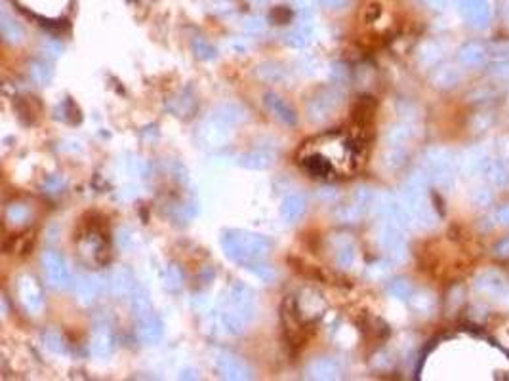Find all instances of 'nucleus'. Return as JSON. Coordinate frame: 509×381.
Segmentation results:
<instances>
[{"instance_id": "nucleus-16", "label": "nucleus", "mask_w": 509, "mask_h": 381, "mask_svg": "<svg viewBox=\"0 0 509 381\" xmlns=\"http://www.w3.org/2000/svg\"><path fill=\"white\" fill-rule=\"evenodd\" d=\"M305 373L311 380H336L342 373V366L332 356H318L309 362Z\"/></svg>"}, {"instance_id": "nucleus-45", "label": "nucleus", "mask_w": 509, "mask_h": 381, "mask_svg": "<svg viewBox=\"0 0 509 381\" xmlns=\"http://www.w3.org/2000/svg\"><path fill=\"white\" fill-rule=\"evenodd\" d=\"M180 282H182V276L175 271L174 267H170L166 271V288L168 290H177L180 288Z\"/></svg>"}, {"instance_id": "nucleus-17", "label": "nucleus", "mask_w": 509, "mask_h": 381, "mask_svg": "<svg viewBox=\"0 0 509 381\" xmlns=\"http://www.w3.org/2000/svg\"><path fill=\"white\" fill-rule=\"evenodd\" d=\"M162 334H164V324L159 318V315L149 313V315L138 318V336L143 343L155 345L162 340Z\"/></svg>"}, {"instance_id": "nucleus-9", "label": "nucleus", "mask_w": 509, "mask_h": 381, "mask_svg": "<svg viewBox=\"0 0 509 381\" xmlns=\"http://www.w3.org/2000/svg\"><path fill=\"white\" fill-rule=\"evenodd\" d=\"M380 244L387 252V256L395 261H404L407 257V241H404V229L399 225L382 221L380 229Z\"/></svg>"}, {"instance_id": "nucleus-26", "label": "nucleus", "mask_w": 509, "mask_h": 381, "mask_svg": "<svg viewBox=\"0 0 509 381\" xmlns=\"http://www.w3.org/2000/svg\"><path fill=\"white\" fill-rule=\"evenodd\" d=\"M273 160H275V155H273V153H269V151L263 149H256L250 151V153H246V155H242L241 166L248 168V170H266V168H269V166L273 164Z\"/></svg>"}, {"instance_id": "nucleus-37", "label": "nucleus", "mask_w": 509, "mask_h": 381, "mask_svg": "<svg viewBox=\"0 0 509 381\" xmlns=\"http://www.w3.org/2000/svg\"><path fill=\"white\" fill-rule=\"evenodd\" d=\"M412 307L420 311V313H429L431 309H433L435 299L431 294H427V292H420V294H412Z\"/></svg>"}, {"instance_id": "nucleus-8", "label": "nucleus", "mask_w": 509, "mask_h": 381, "mask_svg": "<svg viewBox=\"0 0 509 381\" xmlns=\"http://www.w3.org/2000/svg\"><path fill=\"white\" fill-rule=\"evenodd\" d=\"M44 279L56 290H65L71 284V271L61 254L58 252H46L41 259Z\"/></svg>"}, {"instance_id": "nucleus-14", "label": "nucleus", "mask_w": 509, "mask_h": 381, "mask_svg": "<svg viewBox=\"0 0 509 381\" xmlns=\"http://www.w3.org/2000/svg\"><path fill=\"white\" fill-rule=\"evenodd\" d=\"M229 128H231L229 122H226L224 118H219L217 115H214L201 126V130H199V140H201L204 145H208V147H221V145L229 140V133H231Z\"/></svg>"}, {"instance_id": "nucleus-10", "label": "nucleus", "mask_w": 509, "mask_h": 381, "mask_svg": "<svg viewBox=\"0 0 509 381\" xmlns=\"http://www.w3.org/2000/svg\"><path fill=\"white\" fill-rule=\"evenodd\" d=\"M214 368H216V372L219 373L224 380L242 381L250 378V368L246 366V362H244L242 358H239V356L227 353V351H219V353H216Z\"/></svg>"}, {"instance_id": "nucleus-33", "label": "nucleus", "mask_w": 509, "mask_h": 381, "mask_svg": "<svg viewBox=\"0 0 509 381\" xmlns=\"http://www.w3.org/2000/svg\"><path fill=\"white\" fill-rule=\"evenodd\" d=\"M469 200L477 208L488 206L492 202V185H477L469 190Z\"/></svg>"}, {"instance_id": "nucleus-15", "label": "nucleus", "mask_w": 509, "mask_h": 381, "mask_svg": "<svg viewBox=\"0 0 509 381\" xmlns=\"http://www.w3.org/2000/svg\"><path fill=\"white\" fill-rule=\"evenodd\" d=\"M473 288L481 296L498 298V296H501L506 292V279L498 271L488 269V271H483L481 274H477L475 282H473Z\"/></svg>"}, {"instance_id": "nucleus-31", "label": "nucleus", "mask_w": 509, "mask_h": 381, "mask_svg": "<svg viewBox=\"0 0 509 381\" xmlns=\"http://www.w3.org/2000/svg\"><path fill=\"white\" fill-rule=\"evenodd\" d=\"M334 261L342 269H349L355 263V246L351 241H340L334 248Z\"/></svg>"}, {"instance_id": "nucleus-18", "label": "nucleus", "mask_w": 509, "mask_h": 381, "mask_svg": "<svg viewBox=\"0 0 509 381\" xmlns=\"http://www.w3.org/2000/svg\"><path fill=\"white\" fill-rule=\"evenodd\" d=\"M266 107L271 115L275 116L277 120H281L283 124L286 126H294L298 116H296V111L292 109V105L288 101H284L283 98H279L277 94H266Z\"/></svg>"}, {"instance_id": "nucleus-32", "label": "nucleus", "mask_w": 509, "mask_h": 381, "mask_svg": "<svg viewBox=\"0 0 509 381\" xmlns=\"http://www.w3.org/2000/svg\"><path fill=\"white\" fill-rule=\"evenodd\" d=\"M442 52H444V48H442V44H439V42H435V41L426 42V44L420 48V54H418L420 63L426 67L435 65V63L442 58Z\"/></svg>"}, {"instance_id": "nucleus-36", "label": "nucleus", "mask_w": 509, "mask_h": 381, "mask_svg": "<svg viewBox=\"0 0 509 381\" xmlns=\"http://www.w3.org/2000/svg\"><path fill=\"white\" fill-rule=\"evenodd\" d=\"M29 75L33 78L36 84H48L52 78V69L46 63H42V61H34L29 67Z\"/></svg>"}, {"instance_id": "nucleus-11", "label": "nucleus", "mask_w": 509, "mask_h": 381, "mask_svg": "<svg viewBox=\"0 0 509 381\" xmlns=\"http://www.w3.org/2000/svg\"><path fill=\"white\" fill-rule=\"evenodd\" d=\"M456 160H458L459 174L466 177H475V175H483L484 166L490 160V153L483 145H473L456 157Z\"/></svg>"}, {"instance_id": "nucleus-46", "label": "nucleus", "mask_w": 509, "mask_h": 381, "mask_svg": "<svg viewBox=\"0 0 509 381\" xmlns=\"http://www.w3.org/2000/svg\"><path fill=\"white\" fill-rule=\"evenodd\" d=\"M315 2H318V4H321V6H325V8L342 10L347 6V2H349V0H315Z\"/></svg>"}, {"instance_id": "nucleus-44", "label": "nucleus", "mask_w": 509, "mask_h": 381, "mask_svg": "<svg viewBox=\"0 0 509 381\" xmlns=\"http://www.w3.org/2000/svg\"><path fill=\"white\" fill-rule=\"evenodd\" d=\"M44 341H46V347L52 349L54 353H63L65 347H63V341L59 338L58 334H48V336H44Z\"/></svg>"}, {"instance_id": "nucleus-29", "label": "nucleus", "mask_w": 509, "mask_h": 381, "mask_svg": "<svg viewBox=\"0 0 509 381\" xmlns=\"http://www.w3.org/2000/svg\"><path fill=\"white\" fill-rule=\"evenodd\" d=\"M0 31H2V36L8 42H21L23 41V29L17 23L16 19L10 17L8 12H2L0 16Z\"/></svg>"}, {"instance_id": "nucleus-3", "label": "nucleus", "mask_w": 509, "mask_h": 381, "mask_svg": "<svg viewBox=\"0 0 509 381\" xmlns=\"http://www.w3.org/2000/svg\"><path fill=\"white\" fill-rule=\"evenodd\" d=\"M221 246L231 259L244 265H252L268 256L271 242L256 232L227 231L221 239Z\"/></svg>"}, {"instance_id": "nucleus-6", "label": "nucleus", "mask_w": 509, "mask_h": 381, "mask_svg": "<svg viewBox=\"0 0 509 381\" xmlns=\"http://www.w3.org/2000/svg\"><path fill=\"white\" fill-rule=\"evenodd\" d=\"M16 296L29 315H41L44 309V292L33 274L23 273L16 279Z\"/></svg>"}, {"instance_id": "nucleus-35", "label": "nucleus", "mask_w": 509, "mask_h": 381, "mask_svg": "<svg viewBox=\"0 0 509 381\" xmlns=\"http://www.w3.org/2000/svg\"><path fill=\"white\" fill-rule=\"evenodd\" d=\"M31 217V210L25 204H12L6 210V221L10 225H23Z\"/></svg>"}, {"instance_id": "nucleus-34", "label": "nucleus", "mask_w": 509, "mask_h": 381, "mask_svg": "<svg viewBox=\"0 0 509 381\" xmlns=\"http://www.w3.org/2000/svg\"><path fill=\"white\" fill-rule=\"evenodd\" d=\"M309 41H311V29L305 23L296 27V29H292L290 33L286 34V44L292 46V48H303L305 44H309Z\"/></svg>"}, {"instance_id": "nucleus-7", "label": "nucleus", "mask_w": 509, "mask_h": 381, "mask_svg": "<svg viewBox=\"0 0 509 381\" xmlns=\"http://www.w3.org/2000/svg\"><path fill=\"white\" fill-rule=\"evenodd\" d=\"M342 105V91L336 88H325L307 103V115L313 122H325L334 115Z\"/></svg>"}, {"instance_id": "nucleus-38", "label": "nucleus", "mask_w": 509, "mask_h": 381, "mask_svg": "<svg viewBox=\"0 0 509 381\" xmlns=\"http://www.w3.org/2000/svg\"><path fill=\"white\" fill-rule=\"evenodd\" d=\"M216 115L219 118H224L229 124H237V122H241L242 118H244V113L237 105H221V107L217 109Z\"/></svg>"}, {"instance_id": "nucleus-20", "label": "nucleus", "mask_w": 509, "mask_h": 381, "mask_svg": "<svg viewBox=\"0 0 509 381\" xmlns=\"http://www.w3.org/2000/svg\"><path fill=\"white\" fill-rule=\"evenodd\" d=\"M75 292L83 303H92L101 294V279L96 274H83L76 279Z\"/></svg>"}, {"instance_id": "nucleus-47", "label": "nucleus", "mask_w": 509, "mask_h": 381, "mask_svg": "<svg viewBox=\"0 0 509 381\" xmlns=\"http://www.w3.org/2000/svg\"><path fill=\"white\" fill-rule=\"evenodd\" d=\"M496 254L500 257H509V239H503V241L496 246Z\"/></svg>"}, {"instance_id": "nucleus-48", "label": "nucleus", "mask_w": 509, "mask_h": 381, "mask_svg": "<svg viewBox=\"0 0 509 381\" xmlns=\"http://www.w3.org/2000/svg\"><path fill=\"white\" fill-rule=\"evenodd\" d=\"M427 6H431L433 10H444L448 4H451V0H424Z\"/></svg>"}, {"instance_id": "nucleus-21", "label": "nucleus", "mask_w": 509, "mask_h": 381, "mask_svg": "<svg viewBox=\"0 0 509 381\" xmlns=\"http://www.w3.org/2000/svg\"><path fill=\"white\" fill-rule=\"evenodd\" d=\"M486 58H488V50L481 42H468L458 50V63L462 67L483 65Z\"/></svg>"}, {"instance_id": "nucleus-13", "label": "nucleus", "mask_w": 509, "mask_h": 381, "mask_svg": "<svg viewBox=\"0 0 509 381\" xmlns=\"http://www.w3.org/2000/svg\"><path fill=\"white\" fill-rule=\"evenodd\" d=\"M283 323L284 328L288 331V338L298 343L303 340L305 336V318L301 316L300 309H298V301L294 298H286L283 303Z\"/></svg>"}, {"instance_id": "nucleus-24", "label": "nucleus", "mask_w": 509, "mask_h": 381, "mask_svg": "<svg viewBox=\"0 0 509 381\" xmlns=\"http://www.w3.org/2000/svg\"><path fill=\"white\" fill-rule=\"evenodd\" d=\"M136 286H138V281L134 279V274H132V271L124 269V267L117 269L115 273L111 274V288L118 296L130 298V294L136 290Z\"/></svg>"}, {"instance_id": "nucleus-43", "label": "nucleus", "mask_w": 509, "mask_h": 381, "mask_svg": "<svg viewBox=\"0 0 509 381\" xmlns=\"http://www.w3.org/2000/svg\"><path fill=\"white\" fill-rule=\"evenodd\" d=\"M248 267L252 269V273L256 274V276H259L261 281L269 282V281H273V276H275V273H273V271H271L269 267L258 265V261H256V263H252V265H248Z\"/></svg>"}, {"instance_id": "nucleus-42", "label": "nucleus", "mask_w": 509, "mask_h": 381, "mask_svg": "<svg viewBox=\"0 0 509 381\" xmlns=\"http://www.w3.org/2000/svg\"><path fill=\"white\" fill-rule=\"evenodd\" d=\"M193 46H195V52H197V56H201V58L212 59L214 56H216L214 48L210 46L208 42L201 41V39H199V41H195V44H193Z\"/></svg>"}, {"instance_id": "nucleus-22", "label": "nucleus", "mask_w": 509, "mask_h": 381, "mask_svg": "<svg viewBox=\"0 0 509 381\" xmlns=\"http://www.w3.org/2000/svg\"><path fill=\"white\" fill-rule=\"evenodd\" d=\"M483 177L492 187H506L509 183V164L506 160H496L490 157L483 170Z\"/></svg>"}, {"instance_id": "nucleus-1", "label": "nucleus", "mask_w": 509, "mask_h": 381, "mask_svg": "<svg viewBox=\"0 0 509 381\" xmlns=\"http://www.w3.org/2000/svg\"><path fill=\"white\" fill-rule=\"evenodd\" d=\"M298 162L311 177H343L359 164L357 141L345 133H325L303 143Z\"/></svg>"}, {"instance_id": "nucleus-2", "label": "nucleus", "mask_w": 509, "mask_h": 381, "mask_svg": "<svg viewBox=\"0 0 509 381\" xmlns=\"http://www.w3.org/2000/svg\"><path fill=\"white\" fill-rule=\"evenodd\" d=\"M429 177L422 170L410 177L402 187V204L407 208L410 216V224H414L420 229H431L437 224L433 206L429 204L426 195V187Z\"/></svg>"}, {"instance_id": "nucleus-28", "label": "nucleus", "mask_w": 509, "mask_h": 381, "mask_svg": "<svg viewBox=\"0 0 509 381\" xmlns=\"http://www.w3.org/2000/svg\"><path fill=\"white\" fill-rule=\"evenodd\" d=\"M128 299H130L132 311H134V315L138 316V318H142V316L153 313V307H151L149 296H147V292L143 290L140 284L136 286V290L130 294V298H128Z\"/></svg>"}, {"instance_id": "nucleus-39", "label": "nucleus", "mask_w": 509, "mask_h": 381, "mask_svg": "<svg viewBox=\"0 0 509 381\" xmlns=\"http://www.w3.org/2000/svg\"><path fill=\"white\" fill-rule=\"evenodd\" d=\"M389 294L395 299H410L412 298V286L404 279H397L389 284Z\"/></svg>"}, {"instance_id": "nucleus-4", "label": "nucleus", "mask_w": 509, "mask_h": 381, "mask_svg": "<svg viewBox=\"0 0 509 381\" xmlns=\"http://www.w3.org/2000/svg\"><path fill=\"white\" fill-rule=\"evenodd\" d=\"M254 316V298L252 292L242 286V284H235L229 290L227 296L226 309L221 311V326L226 328L229 334H242L244 328Z\"/></svg>"}, {"instance_id": "nucleus-30", "label": "nucleus", "mask_w": 509, "mask_h": 381, "mask_svg": "<svg viewBox=\"0 0 509 381\" xmlns=\"http://www.w3.org/2000/svg\"><path fill=\"white\" fill-rule=\"evenodd\" d=\"M409 155V147H395V145H387V149L384 151V157H382V164L387 170H399Z\"/></svg>"}, {"instance_id": "nucleus-5", "label": "nucleus", "mask_w": 509, "mask_h": 381, "mask_svg": "<svg viewBox=\"0 0 509 381\" xmlns=\"http://www.w3.org/2000/svg\"><path fill=\"white\" fill-rule=\"evenodd\" d=\"M424 172L429 177V182H433L437 187L444 190L454 189L456 185V175L458 172V160L454 157V153L444 147H433L424 155Z\"/></svg>"}, {"instance_id": "nucleus-49", "label": "nucleus", "mask_w": 509, "mask_h": 381, "mask_svg": "<svg viewBox=\"0 0 509 381\" xmlns=\"http://www.w3.org/2000/svg\"><path fill=\"white\" fill-rule=\"evenodd\" d=\"M246 29L248 31H261L263 29V21L259 19V17H254V19H250V21H246Z\"/></svg>"}, {"instance_id": "nucleus-12", "label": "nucleus", "mask_w": 509, "mask_h": 381, "mask_svg": "<svg viewBox=\"0 0 509 381\" xmlns=\"http://www.w3.org/2000/svg\"><path fill=\"white\" fill-rule=\"evenodd\" d=\"M462 17L475 29H486L490 23V2L488 0H458Z\"/></svg>"}, {"instance_id": "nucleus-27", "label": "nucleus", "mask_w": 509, "mask_h": 381, "mask_svg": "<svg viewBox=\"0 0 509 381\" xmlns=\"http://www.w3.org/2000/svg\"><path fill=\"white\" fill-rule=\"evenodd\" d=\"M412 138H414V128L410 124H404V122H399V124H393L389 128L385 141H387V145H395V147H409Z\"/></svg>"}, {"instance_id": "nucleus-40", "label": "nucleus", "mask_w": 509, "mask_h": 381, "mask_svg": "<svg viewBox=\"0 0 509 381\" xmlns=\"http://www.w3.org/2000/svg\"><path fill=\"white\" fill-rule=\"evenodd\" d=\"M490 76L494 78H501V80H506L509 78V59H498L496 63L490 65Z\"/></svg>"}, {"instance_id": "nucleus-25", "label": "nucleus", "mask_w": 509, "mask_h": 381, "mask_svg": "<svg viewBox=\"0 0 509 381\" xmlns=\"http://www.w3.org/2000/svg\"><path fill=\"white\" fill-rule=\"evenodd\" d=\"M305 214V199L301 195H288L283 200V206H281V216L284 221L294 224L298 221L301 216Z\"/></svg>"}, {"instance_id": "nucleus-23", "label": "nucleus", "mask_w": 509, "mask_h": 381, "mask_svg": "<svg viewBox=\"0 0 509 381\" xmlns=\"http://www.w3.org/2000/svg\"><path fill=\"white\" fill-rule=\"evenodd\" d=\"M462 80V71L456 65H441L431 73V84L437 88H454Z\"/></svg>"}, {"instance_id": "nucleus-41", "label": "nucleus", "mask_w": 509, "mask_h": 381, "mask_svg": "<svg viewBox=\"0 0 509 381\" xmlns=\"http://www.w3.org/2000/svg\"><path fill=\"white\" fill-rule=\"evenodd\" d=\"M494 224L500 225V227H509V204H501L494 210L492 214Z\"/></svg>"}, {"instance_id": "nucleus-19", "label": "nucleus", "mask_w": 509, "mask_h": 381, "mask_svg": "<svg viewBox=\"0 0 509 381\" xmlns=\"http://www.w3.org/2000/svg\"><path fill=\"white\" fill-rule=\"evenodd\" d=\"M115 349V338H113V331L109 330L107 326H98L94 330L92 338H90V351L94 355L105 358L113 353Z\"/></svg>"}]
</instances>
